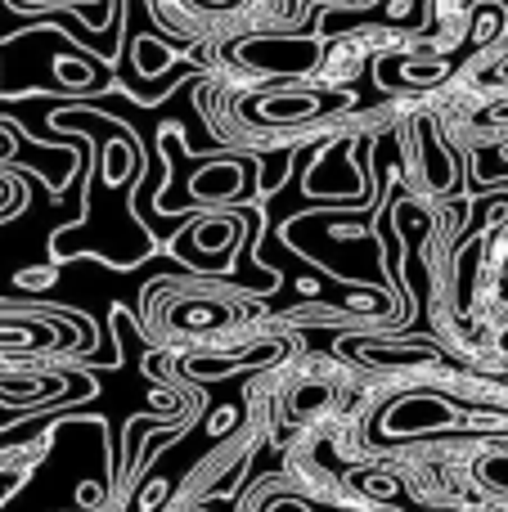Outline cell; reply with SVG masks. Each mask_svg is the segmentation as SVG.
Segmentation results:
<instances>
[{"label": "cell", "instance_id": "1", "mask_svg": "<svg viewBox=\"0 0 508 512\" xmlns=\"http://www.w3.org/2000/svg\"><path fill=\"white\" fill-rule=\"evenodd\" d=\"M360 396L356 373L329 360L306 364H275L266 387V436L284 445L288 436L302 441L311 432H324L338 418H351V400Z\"/></svg>", "mask_w": 508, "mask_h": 512}, {"label": "cell", "instance_id": "2", "mask_svg": "<svg viewBox=\"0 0 508 512\" xmlns=\"http://www.w3.org/2000/svg\"><path fill=\"white\" fill-rule=\"evenodd\" d=\"M144 301L153 306V333L167 346H216V337L257 319V301L212 283H162L144 292Z\"/></svg>", "mask_w": 508, "mask_h": 512}, {"label": "cell", "instance_id": "3", "mask_svg": "<svg viewBox=\"0 0 508 512\" xmlns=\"http://www.w3.org/2000/svg\"><path fill=\"white\" fill-rule=\"evenodd\" d=\"M333 504L320 499L315 490H297V481H261L257 495L248 499L243 512H329Z\"/></svg>", "mask_w": 508, "mask_h": 512}, {"label": "cell", "instance_id": "4", "mask_svg": "<svg viewBox=\"0 0 508 512\" xmlns=\"http://www.w3.org/2000/svg\"><path fill=\"white\" fill-rule=\"evenodd\" d=\"M59 333L50 324H32V319H0V355H41L59 351Z\"/></svg>", "mask_w": 508, "mask_h": 512}, {"label": "cell", "instance_id": "5", "mask_svg": "<svg viewBox=\"0 0 508 512\" xmlns=\"http://www.w3.org/2000/svg\"><path fill=\"white\" fill-rule=\"evenodd\" d=\"M333 104H338V99H320V95H266V108H261V117L252 113V122H261V126H302V122H315V117Z\"/></svg>", "mask_w": 508, "mask_h": 512}, {"label": "cell", "instance_id": "6", "mask_svg": "<svg viewBox=\"0 0 508 512\" xmlns=\"http://www.w3.org/2000/svg\"><path fill=\"white\" fill-rule=\"evenodd\" d=\"M473 486H482L486 495H508V450H486L468 463Z\"/></svg>", "mask_w": 508, "mask_h": 512}, {"label": "cell", "instance_id": "7", "mask_svg": "<svg viewBox=\"0 0 508 512\" xmlns=\"http://www.w3.org/2000/svg\"><path fill=\"white\" fill-rule=\"evenodd\" d=\"M18 207H23V185H18L14 176H5V171H0V221H9Z\"/></svg>", "mask_w": 508, "mask_h": 512}, {"label": "cell", "instance_id": "8", "mask_svg": "<svg viewBox=\"0 0 508 512\" xmlns=\"http://www.w3.org/2000/svg\"><path fill=\"white\" fill-rule=\"evenodd\" d=\"M500 288L508 292V261H504V270H500Z\"/></svg>", "mask_w": 508, "mask_h": 512}, {"label": "cell", "instance_id": "9", "mask_svg": "<svg viewBox=\"0 0 508 512\" xmlns=\"http://www.w3.org/2000/svg\"><path fill=\"white\" fill-rule=\"evenodd\" d=\"M428 512H459V508H428Z\"/></svg>", "mask_w": 508, "mask_h": 512}]
</instances>
